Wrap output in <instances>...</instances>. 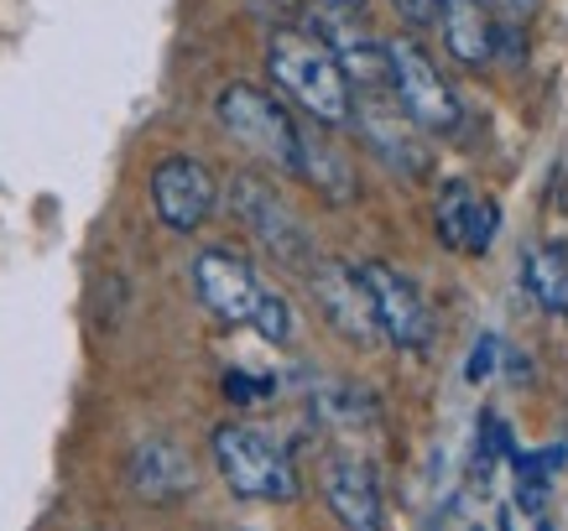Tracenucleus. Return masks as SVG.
<instances>
[{
	"mask_svg": "<svg viewBox=\"0 0 568 531\" xmlns=\"http://www.w3.org/2000/svg\"><path fill=\"white\" fill-rule=\"evenodd\" d=\"M266 73L272 84L297 100V110L318 125H349L355 89H349L339 58L313 27H272L266 37Z\"/></svg>",
	"mask_w": 568,
	"mask_h": 531,
	"instance_id": "nucleus-1",
	"label": "nucleus"
},
{
	"mask_svg": "<svg viewBox=\"0 0 568 531\" xmlns=\"http://www.w3.org/2000/svg\"><path fill=\"white\" fill-rule=\"evenodd\" d=\"M214 115H220V125L241 141L245 152H256L276 172H297V162H303V131L287 115V104L272 100L266 89L224 84L220 100H214Z\"/></svg>",
	"mask_w": 568,
	"mask_h": 531,
	"instance_id": "nucleus-2",
	"label": "nucleus"
},
{
	"mask_svg": "<svg viewBox=\"0 0 568 531\" xmlns=\"http://www.w3.org/2000/svg\"><path fill=\"white\" fill-rule=\"evenodd\" d=\"M214 463H220L224 484L241 500H293L297 496V463L287 448L266 438L261 428L245 422H224L214 428Z\"/></svg>",
	"mask_w": 568,
	"mask_h": 531,
	"instance_id": "nucleus-3",
	"label": "nucleus"
},
{
	"mask_svg": "<svg viewBox=\"0 0 568 531\" xmlns=\"http://www.w3.org/2000/svg\"><path fill=\"white\" fill-rule=\"evenodd\" d=\"M355 276H361L365 303H371V318H376L381 339L396 344V349H413V355L433 349V339H438V318H433L428 297L417 292L413 276H402L396 266H386V261H361Z\"/></svg>",
	"mask_w": 568,
	"mask_h": 531,
	"instance_id": "nucleus-4",
	"label": "nucleus"
},
{
	"mask_svg": "<svg viewBox=\"0 0 568 531\" xmlns=\"http://www.w3.org/2000/svg\"><path fill=\"white\" fill-rule=\"evenodd\" d=\"M386 69H392V100L402 104V115L417 131L448 136L459 125V100H454V89H448V79L438 73L423 42H413V37L386 42Z\"/></svg>",
	"mask_w": 568,
	"mask_h": 531,
	"instance_id": "nucleus-5",
	"label": "nucleus"
},
{
	"mask_svg": "<svg viewBox=\"0 0 568 531\" xmlns=\"http://www.w3.org/2000/svg\"><path fill=\"white\" fill-rule=\"evenodd\" d=\"M230 208H235V219L256 235V245L276 261V266H287V272H297V276L313 272L318 251H313L308 229L297 224V214L282 204L261 177H235V183H230Z\"/></svg>",
	"mask_w": 568,
	"mask_h": 531,
	"instance_id": "nucleus-6",
	"label": "nucleus"
},
{
	"mask_svg": "<svg viewBox=\"0 0 568 531\" xmlns=\"http://www.w3.org/2000/svg\"><path fill=\"white\" fill-rule=\"evenodd\" d=\"M152 208L173 235H193L220 208V177L199 156H162L152 167Z\"/></svg>",
	"mask_w": 568,
	"mask_h": 531,
	"instance_id": "nucleus-7",
	"label": "nucleus"
},
{
	"mask_svg": "<svg viewBox=\"0 0 568 531\" xmlns=\"http://www.w3.org/2000/svg\"><path fill=\"white\" fill-rule=\"evenodd\" d=\"M193 292H199V303H204L220 324H251L256 318V303H261V276L256 266L245 256H235V251H224V245H214V251H199V261H193Z\"/></svg>",
	"mask_w": 568,
	"mask_h": 531,
	"instance_id": "nucleus-8",
	"label": "nucleus"
},
{
	"mask_svg": "<svg viewBox=\"0 0 568 531\" xmlns=\"http://www.w3.org/2000/svg\"><path fill=\"white\" fill-rule=\"evenodd\" d=\"M308 287H313V297H318L324 318L339 328V339L361 344V349L381 344L376 318H371V303H365V287H361V276H355V266H345V261H313Z\"/></svg>",
	"mask_w": 568,
	"mask_h": 531,
	"instance_id": "nucleus-9",
	"label": "nucleus"
},
{
	"mask_svg": "<svg viewBox=\"0 0 568 531\" xmlns=\"http://www.w3.org/2000/svg\"><path fill=\"white\" fill-rule=\"evenodd\" d=\"M496 224H500V208L496 198L475 193L469 183H444L438 188V204H433V229L448 251H469V256H485L490 241H496Z\"/></svg>",
	"mask_w": 568,
	"mask_h": 531,
	"instance_id": "nucleus-10",
	"label": "nucleus"
},
{
	"mask_svg": "<svg viewBox=\"0 0 568 531\" xmlns=\"http://www.w3.org/2000/svg\"><path fill=\"white\" fill-rule=\"evenodd\" d=\"M349 121L361 125L365 141H371L396 172H423L428 167V152H423L413 121L402 115V104L392 100V89H365V94H355V115H349Z\"/></svg>",
	"mask_w": 568,
	"mask_h": 531,
	"instance_id": "nucleus-11",
	"label": "nucleus"
},
{
	"mask_svg": "<svg viewBox=\"0 0 568 531\" xmlns=\"http://www.w3.org/2000/svg\"><path fill=\"white\" fill-rule=\"evenodd\" d=\"M125 480H131V490H136L141 500L173 506V500H183L193 484H199V474H193V459L183 443H173V438H141V443L131 448Z\"/></svg>",
	"mask_w": 568,
	"mask_h": 531,
	"instance_id": "nucleus-12",
	"label": "nucleus"
},
{
	"mask_svg": "<svg viewBox=\"0 0 568 531\" xmlns=\"http://www.w3.org/2000/svg\"><path fill=\"white\" fill-rule=\"evenodd\" d=\"M324 500L334 521L345 531H386V511H381V484L361 459H334L324 474Z\"/></svg>",
	"mask_w": 568,
	"mask_h": 531,
	"instance_id": "nucleus-13",
	"label": "nucleus"
},
{
	"mask_svg": "<svg viewBox=\"0 0 568 531\" xmlns=\"http://www.w3.org/2000/svg\"><path fill=\"white\" fill-rule=\"evenodd\" d=\"M438 27L448 58H459L465 69H485L496 58V17L480 0H438Z\"/></svg>",
	"mask_w": 568,
	"mask_h": 531,
	"instance_id": "nucleus-14",
	"label": "nucleus"
},
{
	"mask_svg": "<svg viewBox=\"0 0 568 531\" xmlns=\"http://www.w3.org/2000/svg\"><path fill=\"white\" fill-rule=\"evenodd\" d=\"M521 287L532 297L537 308L548 313H568V251L558 245H537L521 261Z\"/></svg>",
	"mask_w": 568,
	"mask_h": 531,
	"instance_id": "nucleus-15",
	"label": "nucleus"
},
{
	"mask_svg": "<svg viewBox=\"0 0 568 531\" xmlns=\"http://www.w3.org/2000/svg\"><path fill=\"white\" fill-rule=\"evenodd\" d=\"M297 172H303L308 183H318V188H324V198H334V204H349V198H355L349 162H345V152H339L334 141L308 136V131H303V162H297Z\"/></svg>",
	"mask_w": 568,
	"mask_h": 531,
	"instance_id": "nucleus-16",
	"label": "nucleus"
},
{
	"mask_svg": "<svg viewBox=\"0 0 568 531\" xmlns=\"http://www.w3.org/2000/svg\"><path fill=\"white\" fill-rule=\"evenodd\" d=\"M511 463H517V500H521V511H542L548 484L568 469V448L552 443V448H537V453H511Z\"/></svg>",
	"mask_w": 568,
	"mask_h": 531,
	"instance_id": "nucleus-17",
	"label": "nucleus"
},
{
	"mask_svg": "<svg viewBox=\"0 0 568 531\" xmlns=\"http://www.w3.org/2000/svg\"><path fill=\"white\" fill-rule=\"evenodd\" d=\"M251 328H256L266 344H287V334H293V308H287V297H276L272 287L261 292L256 303V318H251Z\"/></svg>",
	"mask_w": 568,
	"mask_h": 531,
	"instance_id": "nucleus-18",
	"label": "nucleus"
},
{
	"mask_svg": "<svg viewBox=\"0 0 568 531\" xmlns=\"http://www.w3.org/2000/svg\"><path fill=\"white\" fill-rule=\"evenodd\" d=\"M272 376H245V370H224V396L235 407H256V401H272Z\"/></svg>",
	"mask_w": 568,
	"mask_h": 531,
	"instance_id": "nucleus-19",
	"label": "nucleus"
},
{
	"mask_svg": "<svg viewBox=\"0 0 568 531\" xmlns=\"http://www.w3.org/2000/svg\"><path fill=\"white\" fill-rule=\"evenodd\" d=\"M496 360H500V339H496V334H485V339H475V349H469V365H465V380H469V386H480V380H490Z\"/></svg>",
	"mask_w": 568,
	"mask_h": 531,
	"instance_id": "nucleus-20",
	"label": "nucleus"
},
{
	"mask_svg": "<svg viewBox=\"0 0 568 531\" xmlns=\"http://www.w3.org/2000/svg\"><path fill=\"white\" fill-rule=\"evenodd\" d=\"M251 6H256L272 27H297V17H303V0H251Z\"/></svg>",
	"mask_w": 568,
	"mask_h": 531,
	"instance_id": "nucleus-21",
	"label": "nucleus"
},
{
	"mask_svg": "<svg viewBox=\"0 0 568 531\" xmlns=\"http://www.w3.org/2000/svg\"><path fill=\"white\" fill-rule=\"evenodd\" d=\"M392 6L407 27H433L438 21V0H392Z\"/></svg>",
	"mask_w": 568,
	"mask_h": 531,
	"instance_id": "nucleus-22",
	"label": "nucleus"
},
{
	"mask_svg": "<svg viewBox=\"0 0 568 531\" xmlns=\"http://www.w3.org/2000/svg\"><path fill=\"white\" fill-rule=\"evenodd\" d=\"M480 6H496L500 21H527L537 6H542V0H480Z\"/></svg>",
	"mask_w": 568,
	"mask_h": 531,
	"instance_id": "nucleus-23",
	"label": "nucleus"
},
{
	"mask_svg": "<svg viewBox=\"0 0 568 531\" xmlns=\"http://www.w3.org/2000/svg\"><path fill=\"white\" fill-rule=\"evenodd\" d=\"M328 6H334V11H361L365 0H328Z\"/></svg>",
	"mask_w": 568,
	"mask_h": 531,
	"instance_id": "nucleus-24",
	"label": "nucleus"
},
{
	"mask_svg": "<svg viewBox=\"0 0 568 531\" xmlns=\"http://www.w3.org/2000/svg\"><path fill=\"white\" fill-rule=\"evenodd\" d=\"M469 531H480V527H469Z\"/></svg>",
	"mask_w": 568,
	"mask_h": 531,
	"instance_id": "nucleus-25",
	"label": "nucleus"
}]
</instances>
